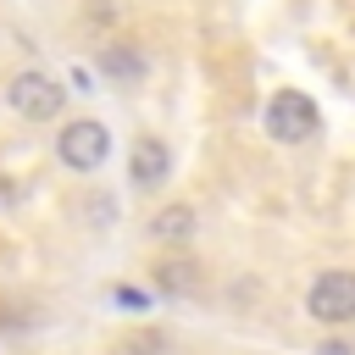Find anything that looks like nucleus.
I'll return each mask as SVG.
<instances>
[{"instance_id": "1", "label": "nucleus", "mask_w": 355, "mask_h": 355, "mask_svg": "<svg viewBox=\"0 0 355 355\" xmlns=\"http://www.w3.org/2000/svg\"><path fill=\"white\" fill-rule=\"evenodd\" d=\"M0 94H6V105H11L22 122H55L61 105H67L61 78H50L44 67H22V72H11Z\"/></svg>"}, {"instance_id": "2", "label": "nucleus", "mask_w": 355, "mask_h": 355, "mask_svg": "<svg viewBox=\"0 0 355 355\" xmlns=\"http://www.w3.org/2000/svg\"><path fill=\"white\" fill-rule=\"evenodd\" d=\"M261 122H266V133H272L277 144H311L316 128H322V111H316L311 94H300V89H277V94L266 100Z\"/></svg>"}, {"instance_id": "3", "label": "nucleus", "mask_w": 355, "mask_h": 355, "mask_svg": "<svg viewBox=\"0 0 355 355\" xmlns=\"http://www.w3.org/2000/svg\"><path fill=\"white\" fill-rule=\"evenodd\" d=\"M55 155H61V166L67 172H100L105 166V155H111V128L100 122V116H78V122H61V133H55Z\"/></svg>"}, {"instance_id": "4", "label": "nucleus", "mask_w": 355, "mask_h": 355, "mask_svg": "<svg viewBox=\"0 0 355 355\" xmlns=\"http://www.w3.org/2000/svg\"><path fill=\"white\" fill-rule=\"evenodd\" d=\"M305 316L322 322V327H349L355 322V272H322L311 288H305Z\"/></svg>"}, {"instance_id": "5", "label": "nucleus", "mask_w": 355, "mask_h": 355, "mask_svg": "<svg viewBox=\"0 0 355 355\" xmlns=\"http://www.w3.org/2000/svg\"><path fill=\"white\" fill-rule=\"evenodd\" d=\"M128 178H133L139 194H155V189L172 178V150H166V139H155V133L133 139V150H128Z\"/></svg>"}, {"instance_id": "6", "label": "nucleus", "mask_w": 355, "mask_h": 355, "mask_svg": "<svg viewBox=\"0 0 355 355\" xmlns=\"http://www.w3.org/2000/svg\"><path fill=\"white\" fill-rule=\"evenodd\" d=\"M100 72L116 78V83H139V78L150 72V61H144V50H139L133 39H105V44H100Z\"/></svg>"}, {"instance_id": "7", "label": "nucleus", "mask_w": 355, "mask_h": 355, "mask_svg": "<svg viewBox=\"0 0 355 355\" xmlns=\"http://www.w3.org/2000/svg\"><path fill=\"white\" fill-rule=\"evenodd\" d=\"M150 233H155L161 244H172V239H189V233H194V211H189V205H166V211L150 222Z\"/></svg>"}, {"instance_id": "8", "label": "nucleus", "mask_w": 355, "mask_h": 355, "mask_svg": "<svg viewBox=\"0 0 355 355\" xmlns=\"http://www.w3.org/2000/svg\"><path fill=\"white\" fill-rule=\"evenodd\" d=\"M155 283H161L166 294H189V288H194V261H161V266H155Z\"/></svg>"}, {"instance_id": "9", "label": "nucleus", "mask_w": 355, "mask_h": 355, "mask_svg": "<svg viewBox=\"0 0 355 355\" xmlns=\"http://www.w3.org/2000/svg\"><path fill=\"white\" fill-rule=\"evenodd\" d=\"M322 355H349V349L344 344H322Z\"/></svg>"}]
</instances>
